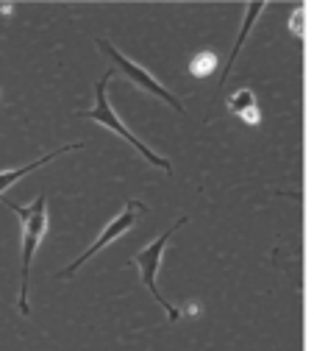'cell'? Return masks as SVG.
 Returning <instances> with one entry per match:
<instances>
[{
    "instance_id": "cell-3",
    "label": "cell",
    "mask_w": 314,
    "mask_h": 351,
    "mask_svg": "<svg viewBox=\"0 0 314 351\" xmlns=\"http://www.w3.org/2000/svg\"><path fill=\"white\" fill-rule=\"evenodd\" d=\"M187 223V217H181V221H175L164 234H159L148 248H142L140 254H133V259H131V265H137L140 268V274H142V282H145V287H148V293L164 306V313H167V318L170 321H178V313L175 306L159 293V285H156V274H159V265H161V254H164V248H167V243H170V237L178 232V226H184Z\"/></svg>"
},
{
    "instance_id": "cell-6",
    "label": "cell",
    "mask_w": 314,
    "mask_h": 351,
    "mask_svg": "<svg viewBox=\"0 0 314 351\" xmlns=\"http://www.w3.org/2000/svg\"><path fill=\"white\" fill-rule=\"evenodd\" d=\"M75 148H81V143H75V145H62V148H56L53 154H44V156H39V159H34V162H28V165H23V167H14V170H6V173H0V198H3V193L14 184V182H20L23 176H28V173H34L36 167H42V165H48V162H53L56 156H62V154H67V151H75Z\"/></svg>"
},
{
    "instance_id": "cell-5",
    "label": "cell",
    "mask_w": 314,
    "mask_h": 351,
    "mask_svg": "<svg viewBox=\"0 0 314 351\" xmlns=\"http://www.w3.org/2000/svg\"><path fill=\"white\" fill-rule=\"evenodd\" d=\"M98 48H101V51H103V53H106V56H109V59H112V62H114V64H117V67H120V70H122V73H125V75H128L133 84L142 86L145 93H151V95L161 98V101H164V104H170L175 112H184V104L178 101V98H175L170 90H164L161 81H156V78H153V75H151L145 67H140L137 62H131L128 56H122V53H120L114 45H109L106 39H98Z\"/></svg>"
},
{
    "instance_id": "cell-1",
    "label": "cell",
    "mask_w": 314,
    "mask_h": 351,
    "mask_svg": "<svg viewBox=\"0 0 314 351\" xmlns=\"http://www.w3.org/2000/svg\"><path fill=\"white\" fill-rule=\"evenodd\" d=\"M6 206L20 217V226H23V282H20V298L17 306L20 313L28 315V279H31V262L36 248L42 245L44 234H48V195H36L34 204L20 206L14 201H6Z\"/></svg>"
},
{
    "instance_id": "cell-9",
    "label": "cell",
    "mask_w": 314,
    "mask_h": 351,
    "mask_svg": "<svg viewBox=\"0 0 314 351\" xmlns=\"http://www.w3.org/2000/svg\"><path fill=\"white\" fill-rule=\"evenodd\" d=\"M214 67H217V56H214L211 51L195 53L192 62H189V73H192L195 78H206L209 73H214Z\"/></svg>"
},
{
    "instance_id": "cell-7",
    "label": "cell",
    "mask_w": 314,
    "mask_h": 351,
    "mask_svg": "<svg viewBox=\"0 0 314 351\" xmlns=\"http://www.w3.org/2000/svg\"><path fill=\"white\" fill-rule=\"evenodd\" d=\"M228 109H231L237 117H242L245 123H250V125H256V123L261 120L253 90H237V93L228 98Z\"/></svg>"
},
{
    "instance_id": "cell-8",
    "label": "cell",
    "mask_w": 314,
    "mask_h": 351,
    "mask_svg": "<svg viewBox=\"0 0 314 351\" xmlns=\"http://www.w3.org/2000/svg\"><path fill=\"white\" fill-rule=\"evenodd\" d=\"M264 9H267L264 3H250V6H248V17H245V25H242V31H239V36H237V42H234V51H231V59H228L226 70H222V81L228 78V73H231V67H234V62H237V56H239V51H242V45H245V39H248V34H250V28H253L256 17H259ZM222 81H220V84H222Z\"/></svg>"
},
{
    "instance_id": "cell-2",
    "label": "cell",
    "mask_w": 314,
    "mask_h": 351,
    "mask_svg": "<svg viewBox=\"0 0 314 351\" xmlns=\"http://www.w3.org/2000/svg\"><path fill=\"white\" fill-rule=\"evenodd\" d=\"M112 81V70L98 81V86H95V106L92 109H89V112H81V117H89V120H95V123H101V125H106V128H112L114 131V134H120L128 145H133V148H137L151 165H156V167H161L164 173H172V165L164 159V156H159L156 151H151L137 134H131V131L122 125V120L114 114V109H112V104H109V98H106V84Z\"/></svg>"
},
{
    "instance_id": "cell-4",
    "label": "cell",
    "mask_w": 314,
    "mask_h": 351,
    "mask_svg": "<svg viewBox=\"0 0 314 351\" xmlns=\"http://www.w3.org/2000/svg\"><path fill=\"white\" fill-rule=\"evenodd\" d=\"M142 212H145V204H142V201H128V204H125V209H122V212L114 217V221H112V223H109V226L101 232V237H98L92 245H89V248H86V251H83V254H81V256L73 262L70 268H64L59 276H62V279L73 276V274H75V271L83 265V262H89V259H92L98 251H103L109 243H114V240H117V237H122L128 229L137 226V217H140Z\"/></svg>"
}]
</instances>
